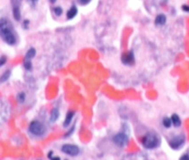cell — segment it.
I'll list each match as a JSON object with an SVG mask.
<instances>
[{"mask_svg":"<svg viewBox=\"0 0 189 160\" xmlns=\"http://www.w3.org/2000/svg\"><path fill=\"white\" fill-rule=\"evenodd\" d=\"M74 116V111H69L66 115V118H65V121L63 122V126L64 127H67L69 126V125L72 122V120H73Z\"/></svg>","mask_w":189,"mask_h":160,"instance_id":"ba28073f","label":"cell"},{"mask_svg":"<svg viewBox=\"0 0 189 160\" xmlns=\"http://www.w3.org/2000/svg\"><path fill=\"white\" fill-rule=\"evenodd\" d=\"M183 10H184V11H189V6H187V5H183Z\"/></svg>","mask_w":189,"mask_h":160,"instance_id":"d4e9b609","label":"cell"},{"mask_svg":"<svg viewBox=\"0 0 189 160\" xmlns=\"http://www.w3.org/2000/svg\"><path fill=\"white\" fill-rule=\"evenodd\" d=\"M184 142H186V138L183 135L176 136L173 138H171L170 141V146L174 150H178L180 148L183 146Z\"/></svg>","mask_w":189,"mask_h":160,"instance_id":"277c9868","label":"cell"},{"mask_svg":"<svg viewBox=\"0 0 189 160\" xmlns=\"http://www.w3.org/2000/svg\"><path fill=\"white\" fill-rule=\"evenodd\" d=\"M27 24H29V22L26 20V21H25V27H26V26H27Z\"/></svg>","mask_w":189,"mask_h":160,"instance_id":"484cf974","label":"cell"},{"mask_svg":"<svg viewBox=\"0 0 189 160\" xmlns=\"http://www.w3.org/2000/svg\"><path fill=\"white\" fill-rule=\"evenodd\" d=\"M10 77V71H6L1 77H0V83H4L5 81H7L8 79Z\"/></svg>","mask_w":189,"mask_h":160,"instance_id":"9a60e30c","label":"cell"},{"mask_svg":"<svg viewBox=\"0 0 189 160\" xmlns=\"http://www.w3.org/2000/svg\"><path fill=\"white\" fill-rule=\"evenodd\" d=\"M179 160H189V154H183L182 157H180Z\"/></svg>","mask_w":189,"mask_h":160,"instance_id":"7402d4cb","label":"cell"},{"mask_svg":"<svg viewBox=\"0 0 189 160\" xmlns=\"http://www.w3.org/2000/svg\"><path fill=\"white\" fill-rule=\"evenodd\" d=\"M59 116V111L58 109H54L53 110L51 111V115H50V121L52 122H55L56 121L58 120Z\"/></svg>","mask_w":189,"mask_h":160,"instance_id":"8fae6325","label":"cell"},{"mask_svg":"<svg viewBox=\"0 0 189 160\" xmlns=\"http://www.w3.org/2000/svg\"><path fill=\"white\" fill-rule=\"evenodd\" d=\"M13 17L15 18V20L19 21V20L21 19V13H20V10H19V7L18 6L13 7Z\"/></svg>","mask_w":189,"mask_h":160,"instance_id":"4fadbf2b","label":"cell"},{"mask_svg":"<svg viewBox=\"0 0 189 160\" xmlns=\"http://www.w3.org/2000/svg\"><path fill=\"white\" fill-rule=\"evenodd\" d=\"M54 11H55L56 15H58V16H60V15L62 14V13H63V10H62V9L60 7H56L55 9H54Z\"/></svg>","mask_w":189,"mask_h":160,"instance_id":"d6986e66","label":"cell"},{"mask_svg":"<svg viewBox=\"0 0 189 160\" xmlns=\"http://www.w3.org/2000/svg\"><path fill=\"white\" fill-rule=\"evenodd\" d=\"M78 1L82 4V5H86V4H88V2L90 1V0H78Z\"/></svg>","mask_w":189,"mask_h":160,"instance_id":"603a6c76","label":"cell"},{"mask_svg":"<svg viewBox=\"0 0 189 160\" xmlns=\"http://www.w3.org/2000/svg\"><path fill=\"white\" fill-rule=\"evenodd\" d=\"M24 66H25V69H26V70L30 71V70H31V68H32V64H31L30 61H28V59H26V61H25V63H24Z\"/></svg>","mask_w":189,"mask_h":160,"instance_id":"e0dca14e","label":"cell"},{"mask_svg":"<svg viewBox=\"0 0 189 160\" xmlns=\"http://www.w3.org/2000/svg\"><path fill=\"white\" fill-rule=\"evenodd\" d=\"M30 1H31L32 3H36V2H37V0H30Z\"/></svg>","mask_w":189,"mask_h":160,"instance_id":"4316f807","label":"cell"},{"mask_svg":"<svg viewBox=\"0 0 189 160\" xmlns=\"http://www.w3.org/2000/svg\"><path fill=\"white\" fill-rule=\"evenodd\" d=\"M0 36L8 45H13L16 43V37L13 32L11 24L8 19L3 18L0 20Z\"/></svg>","mask_w":189,"mask_h":160,"instance_id":"6da1fadb","label":"cell"},{"mask_svg":"<svg viewBox=\"0 0 189 160\" xmlns=\"http://www.w3.org/2000/svg\"><path fill=\"white\" fill-rule=\"evenodd\" d=\"M6 61H7V58L5 57V56H2V57L0 58V67L3 66L4 64L6 63Z\"/></svg>","mask_w":189,"mask_h":160,"instance_id":"44dd1931","label":"cell"},{"mask_svg":"<svg viewBox=\"0 0 189 160\" xmlns=\"http://www.w3.org/2000/svg\"><path fill=\"white\" fill-rule=\"evenodd\" d=\"M74 126H73V127L71 128V130H70V131L68 132V133H67V134L65 135V137H68V136H69V135H71V134H72V133H73V132H74Z\"/></svg>","mask_w":189,"mask_h":160,"instance_id":"cb8c5ba5","label":"cell"},{"mask_svg":"<svg viewBox=\"0 0 189 160\" xmlns=\"http://www.w3.org/2000/svg\"><path fill=\"white\" fill-rule=\"evenodd\" d=\"M61 151L64 154H66L71 157H75L79 154V148L76 145H73V144H64L61 147Z\"/></svg>","mask_w":189,"mask_h":160,"instance_id":"5b68a950","label":"cell"},{"mask_svg":"<svg viewBox=\"0 0 189 160\" xmlns=\"http://www.w3.org/2000/svg\"><path fill=\"white\" fill-rule=\"evenodd\" d=\"M171 122H172V125H173L175 127H179L181 125V119L180 117L177 114H173L171 116Z\"/></svg>","mask_w":189,"mask_h":160,"instance_id":"7c38bea8","label":"cell"},{"mask_svg":"<svg viewBox=\"0 0 189 160\" xmlns=\"http://www.w3.org/2000/svg\"><path fill=\"white\" fill-rule=\"evenodd\" d=\"M122 61L123 64H126V65H131L135 62V57H134V53L132 51L127 52V53H124L122 56Z\"/></svg>","mask_w":189,"mask_h":160,"instance_id":"52a82bcc","label":"cell"},{"mask_svg":"<svg viewBox=\"0 0 189 160\" xmlns=\"http://www.w3.org/2000/svg\"><path fill=\"white\" fill-rule=\"evenodd\" d=\"M50 1H51L52 3H55V1H56V0H50Z\"/></svg>","mask_w":189,"mask_h":160,"instance_id":"83f0119b","label":"cell"},{"mask_svg":"<svg viewBox=\"0 0 189 160\" xmlns=\"http://www.w3.org/2000/svg\"><path fill=\"white\" fill-rule=\"evenodd\" d=\"M36 55V50L34 49V48H30V49L26 52V59H31L32 58H34V56Z\"/></svg>","mask_w":189,"mask_h":160,"instance_id":"5bb4252c","label":"cell"},{"mask_svg":"<svg viewBox=\"0 0 189 160\" xmlns=\"http://www.w3.org/2000/svg\"><path fill=\"white\" fill-rule=\"evenodd\" d=\"M54 153L52 151H50L49 153H48V158L50 160H60V158L58 157H53Z\"/></svg>","mask_w":189,"mask_h":160,"instance_id":"ffe728a7","label":"cell"},{"mask_svg":"<svg viewBox=\"0 0 189 160\" xmlns=\"http://www.w3.org/2000/svg\"><path fill=\"white\" fill-rule=\"evenodd\" d=\"M28 130L34 136H42L45 133V126L38 121H33L30 122Z\"/></svg>","mask_w":189,"mask_h":160,"instance_id":"3957f363","label":"cell"},{"mask_svg":"<svg viewBox=\"0 0 189 160\" xmlns=\"http://www.w3.org/2000/svg\"><path fill=\"white\" fill-rule=\"evenodd\" d=\"M113 142L119 147H123L128 142V137L124 133H119L113 137Z\"/></svg>","mask_w":189,"mask_h":160,"instance_id":"8992f818","label":"cell"},{"mask_svg":"<svg viewBox=\"0 0 189 160\" xmlns=\"http://www.w3.org/2000/svg\"><path fill=\"white\" fill-rule=\"evenodd\" d=\"M171 125H172L171 119L167 118V117H166V118L163 119V125L166 127V128H170V127L171 126Z\"/></svg>","mask_w":189,"mask_h":160,"instance_id":"2e32d148","label":"cell"},{"mask_svg":"<svg viewBox=\"0 0 189 160\" xmlns=\"http://www.w3.org/2000/svg\"><path fill=\"white\" fill-rule=\"evenodd\" d=\"M166 21H167L166 16H165L164 14H159L158 16H156L154 23H155V25H157V26H163V25H165Z\"/></svg>","mask_w":189,"mask_h":160,"instance_id":"9c48e42d","label":"cell"},{"mask_svg":"<svg viewBox=\"0 0 189 160\" xmlns=\"http://www.w3.org/2000/svg\"><path fill=\"white\" fill-rule=\"evenodd\" d=\"M76 14H77V9H76V7L73 6L69 10H68V13H67V18H68V19H73L74 17H75Z\"/></svg>","mask_w":189,"mask_h":160,"instance_id":"30bf717a","label":"cell"},{"mask_svg":"<svg viewBox=\"0 0 189 160\" xmlns=\"http://www.w3.org/2000/svg\"><path fill=\"white\" fill-rule=\"evenodd\" d=\"M17 99H18V101H19L20 103H24V102H25V99H26L25 93H19L18 96H17Z\"/></svg>","mask_w":189,"mask_h":160,"instance_id":"ac0fdd59","label":"cell"},{"mask_svg":"<svg viewBox=\"0 0 189 160\" xmlns=\"http://www.w3.org/2000/svg\"><path fill=\"white\" fill-rule=\"evenodd\" d=\"M141 143L146 149H154L159 146L160 138L157 134L154 133V132H149L142 138Z\"/></svg>","mask_w":189,"mask_h":160,"instance_id":"7a4b0ae2","label":"cell"}]
</instances>
